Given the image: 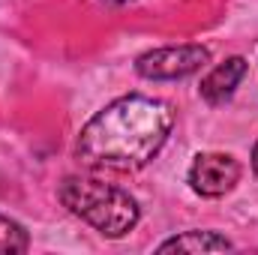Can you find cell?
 Masks as SVG:
<instances>
[{
  "mask_svg": "<svg viewBox=\"0 0 258 255\" xmlns=\"http://www.w3.org/2000/svg\"><path fill=\"white\" fill-rule=\"evenodd\" d=\"M174 111L153 96L129 93L96 111L78 132L75 156L96 171H138L168 141Z\"/></svg>",
  "mask_w": 258,
  "mask_h": 255,
  "instance_id": "obj_1",
  "label": "cell"
},
{
  "mask_svg": "<svg viewBox=\"0 0 258 255\" xmlns=\"http://www.w3.org/2000/svg\"><path fill=\"white\" fill-rule=\"evenodd\" d=\"M57 195L72 216H78L81 222H87L93 231H99L108 240L126 237L141 219V207L126 189L96 180V177L69 174L60 183Z\"/></svg>",
  "mask_w": 258,
  "mask_h": 255,
  "instance_id": "obj_2",
  "label": "cell"
},
{
  "mask_svg": "<svg viewBox=\"0 0 258 255\" xmlns=\"http://www.w3.org/2000/svg\"><path fill=\"white\" fill-rule=\"evenodd\" d=\"M210 60V51L204 45H165L144 51L135 60V72L147 81H174L198 72Z\"/></svg>",
  "mask_w": 258,
  "mask_h": 255,
  "instance_id": "obj_3",
  "label": "cell"
},
{
  "mask_svg": "<svg viewBox=\"0 0 258 255\" xmlns=\"http://www.w3.org/2000/svg\"><path fill=\"white\" fill-rule=\"evenodd\" d=\"M240 162L231 153H198L189 165V186L201 198H222L240 183Z\"/></svg>",
  "mask_w": 258,
  "mask_h": 255,
  "instance_id": "obj_4",
  "label": "cell"
},
{
  "mask_svg": "<svg viewBox=\"0 0 258 255\" xmlns=\"http://www.w3.org/2000/svg\"><path fill=\"white\" fill-rule=\"evenodd\" d=\"M246 57H228L225 63L213 66L204 78H201V87H198V93H201V99L207 102V105H222L225 99H231L234 96V90H237V84L243 81V75H246Z\"/></svg>",
  "mask_w": 258,
  "mask_h": 255,
  "instance_id": "obj_5",
  "label": "cell"
},
{
  "mask_svg": "<svg viewBox=\"0 0 258 255\" xmlns=\"http://www.w3.org/2000/svg\"><path fill=\"white\" fill-rule=\"evenodd\" d=\"M234 243L216 231H186L159 243V252H231Z\"/></svg>",
  "mask_w": 258,
  "mask_h": 255,
  "instance_id": "obj_6",
  "label": "cell"
},
{
  "mask_svg": "<svg viewBox=\"0 0 258 255\" xmlns=\"http://www.w3.org/2000/svg\"><path fill=\"white\" fill-rule=\"evenodd\" d=\"M30 249V237L21 222L0 213V255H21Z\"/></svg>",
  "mask_w": 258,
  "mask_h": 255,
  "instance_id": "obj_7",
  "label": "cell"
},
{
  "mask_svg": "<svg viewBox=\"0 0 258 255\" xmlns=\"http://www.w3.org/2000/svg\"><path fill=\"white\" fill-rule=\"evenodd\" d=\"M252 171L258 174V141H255V150H252Z\"/></svg>",
  "mask_w": 258,
  "mask_h": 255,
  "instance_id": "obj_8",
  "label": "cell"
},
{
  "mask_svg": "<svg viewBox=\"0 0 258 255\" xmlns=\"http://www.w3.org/2000/svg\"><path fill=\"white\" fill-rule=\"evenodd\" d=\"M102 3H111V6H123V3H132V0H102Z\"/></svg>",
  "mask_w": 258,
  "mask_h": 255,
  "instance_id": "obj_9",
  "label": "cell"
}]
</instances>
